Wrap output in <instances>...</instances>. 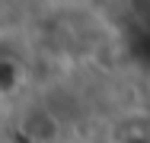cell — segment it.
Returning <instances> with one entry per match:
<instances>
[{
	"label": "cell",
	"mask_w": 150,
	"mask_h": 143,
	"mask_svg": "<svg viewBox=\"0 0 150 143\" xmlns=\"http://www.w3.org/2000/svg\"><path fill=\"white\" fill-rule=\"evenodd\" d=\"M115 143H150V124L144 114L125 118L115 130Z\"/></svg>",
	"instance_id": "1"
}]
</instances>
